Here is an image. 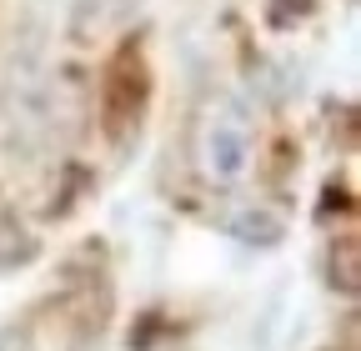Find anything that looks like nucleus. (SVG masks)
I'll use <instances>...</instances> for the list:
<instances>
[{
    "label": "nucleus",
    "instance_id": "6",
    "mask_svg": "<svg viewBox=\"0 0 361 351\" xmlns=\"http://www.w3.org/2000/svg\"><path fill=\"white\" fill-rule=\"evenodd\" d=\"M311 11H316V0H271V6H266V25H271V30H291V25H301Z\"/></svg>",
    "mask_w": 361,
    "mask_h": 351
},
{
    "label": "nucleus",
    "instance_id": "5",
    "mask_svg": "<svg viewBox=\"0 0 361 351\" xmlns=\"http://www.w3.org/2000/svg\"><path fill=\"white\" fill-rule=\"evenodd\" d=\"M326 286L341 291V296L361 291V241H356V231L331 236V246H326Z\"/></svg>",
    "mask_w": 361,
    "mask_h": 351
},
{
    "label": "nucleus",
    "instance_id": "1",
    "mask_svg": "<svg viewBox=\"0 0 361 351\" xmlns=\"http://www.w3.org/2000/svg\"><path fill=\"white\" fill-rule=\"evenodd\" d=\"M146 106H151V66L141 56V40H121L101 70V130L116 151H130L141 141Z\"/></svg>",
    "mask_w": 361,
    "mask_h": 351
},
{
    "label": "nucleus",
    "instance_id": "4",
    "mask_svg": "<svg viewBox=\"0 0 361 351\" xmlns=\"http://www.w3.org/2000/svg\"><path fill=\"white\" fill-rule=\"evenodd\" d=\"M40 256V241L25 231V221L16 216V206L0 196V276L6 271H20V266H30V261Z\"/></svg>",
    "mask_w": 361,
    "mask_h": 351
},
{
    "label": "nucleus",
    "instance_id": "2",
    "mask_svg": "<svg viewBox=\"0 0 361 351\" xmlns=\"http://www.w3.org/2000/svg\"><path fill=\"white\" fill-rule=\"evenodd\" d=\"M251 166V116L236 101H221L201 125V171L211 181L231 186Z\"/></svg>",
    "mask_w": 361,
    "mask_h": 351
},
{
    "label": "nucleus",
    "instance_id": "3",
    "mask_svg": "<svg viewBox=\"0 0 361 351\" xmlns=\"http://www.w3.org/2000/svg\"><path fill=\"white\" fill-rule=\"evenodd\" d=\"M226 236H236L241 246H256V251H271V246H281L286 221L271 206H241L226 216Z\"/></svg>",
    "mask_w": 361,
    "mask_h": 351
},
{
    "label": "nucleus",
    "instance_id": "7",
    "mask_svg": "<svg viewBox=\"0 0 361 351\" xmlns=\"http://www.w3.org/2000/svg\"><path fill=\"white\" fill-rule=\"evenodd\" d=\"M0 351H30V326L25 321H6L0 326Z\"/></svg>",
    "mask_w": 361,
    "mask_h": 351
}]
</instances>
